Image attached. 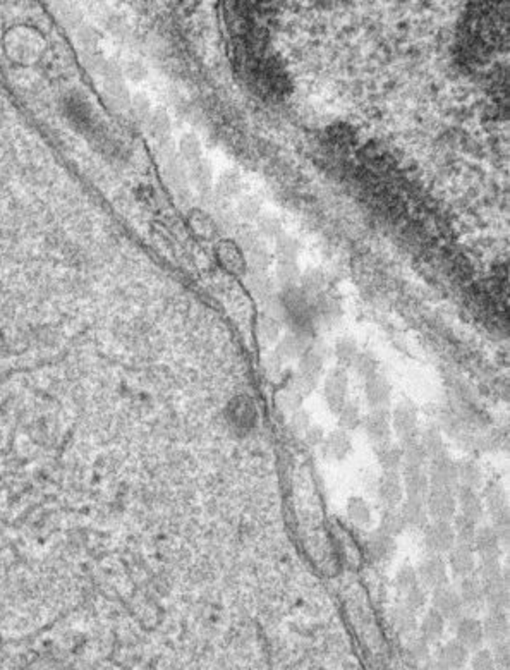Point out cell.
Wrapping results in <instances>:
<instances>
[{
	"label": "cell",
	"mask_w": 510,
	"mask_h": 670,
	"mask_svg": "<svg viewBox=\"0 0 510 670\" xmlns=\"http://www.w3.org/2000/svg\"><path fill=\"white\" fill-rule=\"evenodd\" d=\"M424 506H426L428 517L433 521H443V523H450L453 521L457 513V502L455 495L452 490L449 488H437V486H430L426 499H424Z\"/></svg>",
	"instance_id": "cell-1"
},
{
	"label": "cell",
	"mask_w": 510,
	"mask_h": 670,
	"mask_svg": "<svg viewBox=\"0 0 510 670\" xmlns=\"http://www.w3.org/2000/svg\"><path fill=\"white\" fill-rule=\"evenodd\" d=\"M416 574L423 588L437 590L440 586L449 584V567H447V562L442 559V555H437V553H431L426 559L421 560Z\"/></svg>",
	"instance_id": "cell-2"
},
{
	"label": "cell",
	"mask_w": 510,
	"mask_h": 670,
	"mask_svg": "<svg viewBox=\"0 0 510 670\" xmlns=\"http://www.w3.org/2000/svg\"><path fill=\"white\" fill-rule=\"evenodd\" d=\"M431 605H433L431 609L437 610L445 620H459L460 617H462L464 605L462 602H460L459 593H457V590H453L452 586H449V584L433 590V595H431Z\"/></svg>",
	"instance_id": "cell-3"
},
{
	"label": "cell",
	"mask_w": 510,
	"mask_h": 670,
	"mask_svg": "<svg viewBox=\"0 0 510 670\" xmlns=\"http://www.w3.org/2000/svg\"><path fill=\"white\" fill-rule=\"evenodd\" d=\"M215 255L219 260L220 267L224 268L227 274L231 275H244L248 267H246V258L242 249L239 245L232 239H222L215 246Z\"/></svg>",
	"instance_id": "cell-4"
},
{
	"label": "cell",
	"mask_w": 510,
	"mask_h": 670,
	"mask_svg": "<svg viewBox=\"0 0 510 670\" xmlns=\"http://www.w3.org/2000/svg\"><path fill=\"white\" fill-rule=\"evenodd\" d=\"M424 543L431 553H449L455 545V536H453L452 524L443 523V521H433L426 524L424 530Z\"/></svg>",
	"instance_id": "cell-5"
},
{
	"label": "cell",
	"mask_w": 510,
	"mask_h": 670,
	"mask_svg": "<svg viewBox=\"0 0 510 670\" xmlns=\"http://www.w3.org/2000/svg\"><path fill=\"white\" fill-rule=\"evenodd\" d=\"M426 475L430 479V486L452 490L457 485V463L450 459L449 454L435 457V459H430V468H428Z\"/></svg>",
	"instance_id": "cell-6"
},
{
	"label": "cell",
	"mask_w": 510,
	"mask_h": 670,
	"mask_svg": "<svg viewBox=\"0 0 510 670\" xmlns=\"http://www.w3.org/2000/svg\"><path fill=\"white\" fill-rule=\"evenodd\" d=\"M366 433H368L369 439L376 443V446H382V443L390 442V433H392V414L386 408H378L373 409L371 412L366 418Z\"/></svg>",
	"instance_id": "cell-7"
},
{
	"label": "cell",
	"mask_w": 510,
	"mask_h": 670,
	"mask_svg": "<svg viewBox=\"0 0 510 670\" xmlns=\"http://www.w3.org/2000/svg\"><path fill=\"white\" fill-rule=\"evenodd\" d=\"M455 641L467 651L481 650V644L484 643L481 620L476 617H460L455 627Z\"/></svg>",
	"instance_id": "cell-8"
},
{
	"label": "cell",
	"mask_w": 510,
	"mask_h": 670,
	"mask_svg": "<svg viewBox=\"0 0 510 670\" xmlns=\"http://www.w3.org/2000/svg\"><path fill=\"white\" fill-rule=\"evenodd\" d=\"M400 479H402L404 493L407 495V499H426L428 492H430V479L423 468H404Z\"/></svg>",
	"instance_id": "cell-9"
},
{
	"label": "cell",
	"mask_w": 510,
	"mask_h": 670,
	"mask_svg": "<svg viewBox=\"0 0 510 670\" xmlns=\"http://www.w3.org/2000/svg\"><path fill=\"white\" fill-rule=\"evenodd\" d=\"M449 566L455 577L462 580V577L473 576L476 571V553L473 546L453 545V548L449 552Z\"/></svg>",
	"instance_id": "cell-10"
},
{
	"label": "cell",
	"mask_w": 510,
	"mask_h": 670,
	"mask_svg": "<svg viewBox=\"0 0 510 670\" xmlns=\"http://www.w3.org/2000/svg\"><path fill=\"white\" fill-rule=\"evenodd\" d=\"M392 430L400 442L418 437V412L413 405L400 404L392 414Z\"/></svg>",
	"instance_id": "cell-11"
},
{
	"label": "cell",
	"mask_w": 510,
	"mask_h": 670,
	"mask_svg": "<svg viewBox=\"0 0 510 670\" xmlns=\"http://www.w3.org/2000/svg\"><path fill=\"white\" fill-rule=\"evenodd\" d=\"M483 638L491 644L507 641L509 636V619L505 610H490L481 622Z\"/></svg>",
	"instance_id": "cell-12"
},
{
	"label": "cell",
	"mask_w": 510,
	"mask_h": 670,
	"mask_svg": "<svg viewBox=\"0 0 510 670\" xmlns=\"http://www.w3.org/2000/svg\"><path fill=\"white\" fill-rule=\"evenodd\" d=\"M455 502H457V509L460 510L459 516L466 517V519L473 521V523H478V521L483 517L484 506L481 497L476 493V490L460 486V488L457 490Z\"/></svg>",
	"instance_id": "cell-13"
},
{
	"label": "cell",
	"mask_w": 510,
	"mask_h": 670,
	"mask_svg": "<svg viewBox=\"0 0 510 670\" xmlns=\"http://www.w3.org/2000/svg\"><path fill=\"white\" fill-rule=\"evenodd\" d=\"M483 584V600L490 606V610H505L509 605V581L505 574L495 580L484 581Z\"/></svg>",
	"instance_id": "cell-14"
},
{
	"label": "cell",
	"mask_w": 510,
	"mask_h": 670,
	"mask_svg": "<svg viewBox=\"0 0 510 670\" xmlns=\"http://www.w3.org/2000/svg\"><path fill=\"white\" fill-rule=\"evenodd\" d=\"M346 392H347V375L342 370H333L328 375L325 383V397L328 402L330 409L339 412L346 404Z\"/></svg>",
	"instance_id": "cell-15"
},
{
	"label": "cell",
	"mask_w": 510,
	"mask_h": 670,
	"mask_svg": "<svg viewBox=\"0 0 510 670\" xmlns=\"http://www.w3.org/2000/svg\"><path fill=\"white\" fill-rule=\"evenodd\" d=\"M378 492H380V499H382V502L385 504L389 509H393L395 506H399V504L402 502V497H404V486L399 472L397 471L383 472L382 479H380Z\"/></svg>",
	"instance_id": "cell-16"
},
{
	"label": "cell",
	"mask_w": 510,
	"mask_h": 670,
	"mask_svg": "<svg viewBox=\"0 0 510 670\" xmlns=\"http://www.w3.org/2000/svg\"><path fill=\"white\" fill-rule=\"evenodd\" d=\"M500 545L502 542L497 536V533L493 531V528L483 526L480 528V530H476V535H474V542H473V550L474 553L480 555V559L498 557Z\"/></svg>",
	"instance_id": "cell-17"
},
{
	"label": "cell",
	"mask_w": 510,
	"mask_h": 670,
	"mask_svg": "<svg viewBox=\"0 0 510 670\" xmlns=\"http://www.w3.org/2000/svg\"><path fill=\"white\" fill-rule=\"evenodd\" d=\"M390 396H392V387H390L389 380L385 376L378 375V373L369 376L368 382H366V397H368V402L373 408H385L389 404Z\"/></svg>",
	"instance_id": "cell-18"
},
{
	"label": "cell",
	"mask_w": 510,
	"mask_h": 670,
	"mask_svg": "<svg viewBox=\"0 0 510 670\" xmlns=\"http://www.w3.org/2000/svg\"><path fill=\"white\" fill-rule=\"evenodd\" d=\"M246 285L259 303H266L275 296V280L266 271H251L246 278Z\"/></svg>",
	"instance_id": "cell-19"
},
{
	"label": "cell",
	"mask_w": 510,
	"mask_h": 670,
	"mask_svg": "<svg viewBox=\"0 0 510 670\" xmlns=\"http://www.w3.org/2000/svg\"><path fill=\"white\" fill-rule=\"evenodd\" d=\"M467 660H469V651H467L462 644L457 643L455 640L449 641V643L440 650L438 662L447 670H462L467 665Z\"/></svg>",
	"instance_id": "cell-20"
},
{
	"label": "cell",
	"mask_w": 510,
	"mask_h": 670,
	"mask_svg": "<svg viewBox=\"0 0 510 670\" xmlns=\"http://www.w3.org/2000/svg\"><path fill=\"white\" fill-rule=\"evenodd\" d=\"M399 447L404 468H423L426 464L428 457L424 454L423 446H421L420 437L402 440Z\"/></svg>",
	"instance_id": "cell-21"
},
{
	"label": "cell",
	"mask_w": 510,
	"mask_h": 670,
	"mask_svg": "<svg viewBox=\"0 0 510 670\" xmlns=\"http://www.w3.org/2000/svg\"><path fill=\"white\" fill-rule=\"evenodd\" d=\"M457 593H459L462 605L469 606V609H476V606H481L484 603L483 584H481V581L476 576L462 577Z\"/></svg>",
	"instance_id": "cell-22"
},
{
	"label": "cell",
	"mask_w": 510,
	"mask_h": 670,
	"mask_svg": "<svg viewBox=\"0 0 510 670\" xmlns=\"http://www.w3.org/2000/svg\"><path fill=\"white\" fill-rule=\"evenodd\" d=\"M368 550L371 559L376 560V562L390 560L393 553H395V538L376 531V533H373L371 538L368 539Z\"/></svg>",
	"instance_id": "cell-23"
},
{
	"label": "cell",
	"mask_w": 510,
	"mask_h": 670,
	"mask_svg": "<svg viewBox=\"0 0 510 670\" xmlns=\"http://www.w3.org/2000/svg\"><path fill=\"white\" fill-rule=\"evenodd\" d=\"M400 517H402L406 526H413V528L426 526L428 513H426V506H424V500L407 499L406 502L402 504V509H400Z\"/></svg>",
	"instance_id": "cell-24"
},
{
	"label": "cell",
	"mask_w": 510,
	"mask_h": 670,
	"mask_svg": "<svg viewBox=\"0 0 510 670\" xmlns=\"http://www.w3.org/2000/svg\"><path fill=\"white\" fill-rule=\"evenodd\" d=\"M420 629L423 640H426L428 643H437L440 638L443 636V631H445V619L440 615L437 610L430 609L424 613Z\"/></svg>",
	"instance_id": "cell-25"
},
{
	"label": "cell",
	"mask_w": 510,
	"mask_h": 670,
	"mask_svg": "<svg viewBox=\"0 0 510 670\" xmlns=\"http://www.w3.org/2000/svg\"><path fill=\"white\" fill-rule=\"evenodd\" d=\"M457 483L460 486H466V488H480L481 483H483L481 468L474 461H459L457 463Z\"/></svg>",
	"instance_id": "cell-26"
},
{
	"label": "cell",
	"mask_w": 510,
	"mask_h": 670,
	"mask_svg": "<svg viewBox=\"0 0 510 670\" xmlns=\"http://www.w3.org/2000/svg\"><path fill=\"white\" fill-rule=\"evenodd\" d=\"M189 222L196 234L202 239H215L217 238V224L210 215H206L202 210H193L189 215Z\"/></svg>",
	"instance_id": "cell-27"
},
{
	"label": "cell",
	"mask_w": 510,
	"mask_h": 670,
	"mask_svg": "<svg viewBox=\"0 0 510 670\" xmlns=\"http://www.w3.org/2000/svg\"><path fill=\"white\" fill-rule=\"evenodd\" d=\"M353 449V443H351V437L347 435L344 430H339V432H333L332 435L328 437L326 440V454L330 457L337 461L346 459L347 454L351 452Z\"/></svg>",
	"instance_id": "cell-28"
},
{
	"label": "cell",
	"mask_w": 510,
	"mask_h": 670,
	"mask_svg": "<svg viewBox=\"0 0 510 670\" xmlns=\"http://www.w3.org/2000/svg\"><path fill=\"white\" fill-rule=\"evenodd\" d=\"M277 284L286 291L297 287L299 280H301V271H299L297 262H279L277 263L275 271Z\"/></svg>",
	"instance_id": "cell-29"
},
{
	"label": "cell",
	"mask_w": 510,
	"mask_h": 670,
	"mask_svg": "<svg viewBox=\"0 0 510 670\" xmlns=\"http://www.w3.org/2000/svg\"><path fill=\"white\" fill-rule=\"evenodd\" d=\"M323 366V354L318 349H311L301 359V373L299 376L315 383V379L320 375Z\"/></svg>",
	"instance_id": "cell-30"
},
{
	"label": "cell",
	"mask_w": 510,
	"mask_h": 670,
	"mask_svg": "<svg viewBox=\"0 0 510 670\" xmlns=\"http://www.w3.org/2000/svg\"><path fill=\"white\" fill-rule=\"evenodd\" d=\"M420 442L423 446L424 454H426L428 459H435V457L440 456H447V447L445 442H443L442 435H440L438 430L430 428L420 437Z\"/></svg>",
	"instance_id": "cell-31"
},
{
	"label": "cell",
	"mask_w": 510,
	"mask_h": 670,
	"mask_svg": "<svg viewBox=\"0 0 510 670\" xmlns=\"http://www.w3.org/2000/svg\"><path fill=\"white\" fill-rule=\"evenodd\" d=\"M376 456H378L380 464L385 471H397L400 464H402V457H400V447L392 442H385L378 446L376 449Z\"/></svg>",
	"instance_id": "cell-32"
},
{
	"label": "cell",
	"mask_w": 510,
	"mask_h": 670,
	"mask_svg": "<svg viewBox=\"0 0 510 670\" xmlns=\"http://www.w3.org/2000/svg\"><path fill=\"white\" fill-rule=\"evenodd\" d=\"M246 267L251 268V271H266V268L272 263V255L265 248L263 242H258L251 249L246 251Z\"/></svg>",
	"instance_id": "cell-33"
},
{
	"label": "cell",
	"mask_w": 510,
	"mask_h": 670,
	"mask_svg": "<svg viewBox=\"0 0 510 670\" xmlns=\"http://www.w3.org/2000/svg\"><path fill=\"white\" fill-rule=\"evenodd\" d=\"M453 536H455V545H466V546H473L474 542V535H476V523L473 521L466 519L462 516H455L453 517Z\"/></svg>",
	"instance_id": "cell-34"
},
{
	"label": "cell",
	"mask_w": 510,
	"mask_h": 670,
	"mask_svg": "<svg viewBox=\"0 0 510 670\" xmlns=\"http://www.w3.org/2000/svg\"><path fill=\"white\" fill-rule=\"evenodd\" d=\"M484 504H487L491 516L504 513V510H509L507 493H505V488L500 485V483H495V485H491L490 488H487V493H484Z\"/></svg>",
	"instance_id": "cell-35"
},
{
	"label": "cell",
	"mask_w": 510,
	"mask_h": 670,
	"mask_svg": "<svg viewBox=\"0 0 510 670\" xmlns=\"http://www.w3.org/2000/svg\"><path fill=\"white\" fill-rule=\"evenodd\" d=\"M275 255H277V263L295 262L299 256V242L295 241L294 238H291V236L280 234L279 238H277Z\"/></svg>",
	"instance_id": "cell-36"
},
{
	"label": "cell",
	"mask_w": 510,
	"mask_h": 670,
	"mask_svg": "<svg viewBox=\"0 0 510 670\" xmlns=\"http://www.w3.org/2000/svg\"><path fill=\"white\" fill-rule=\"evenodd\" d=\"M256 332H258V338L262 341V344H273L280 332L279 322L275 318H272V316L262 315L258 318V323H256Z\"/></svg>",
	"instance_id": "cell-37"
},
{
	"label": "cell",
	"mask_w": 510,
	"mask_h": 670,
	"mask_svg": "<svg viewBox=\"0 0 510 670\" xmlns=\"http://www.w3.org/2000/svg\"><path fill=\"white\" fill-rule=\"evenodd\" d=\"M347 516L357 526H366L371 521V510L363 499H351L347 504Z\"/></svg>",
	"instance_id": "cell-38"
},
{
	"label": "cell",
	"mask_w": 510,
	"mask_h": 670,
	"mask_svg": "<svg viewBox=\"0 0 510 670\" xmlns=\"http://www.w3.org/2000/svg\"><path fill=\"white\" fill-rule=\"evenodd\" d=\"M404 528H406V524H404L402 517H400V513H397V510H393V509H389L382 516L378 531H380V533L389 535V536H392V538H395V535L402 533Z\"/></svg>",
	"instance_id": "cell-39"
},
{
	"label": "cell",
	"mask_w": 510,
	"mask_h": 670,
	"mask_svg": "<svg viewBox=\"0 0 510 670\" xmlns=\"http://www.w3.org/2000/svg\"><path fill=\"white\" fill-rule=\"evenodd\" d=\"M392 624L399 633H409L416 626V615L407 606H399L392 612Z\"/></svg>",
	"instance_id": "cell-40"
},
{
	"label": "cell",
	"mask_w": 510,
	"mask_h": 670,
	"mask_svg": "<svg viewBox=\"0 0 510 670\" xmlns=\"http://www.w3.org/2000/svg\"><path fill=\"white\" fill-rule=\"evenodd\" d=\"M418 586H421V584H420V580H418L416 569H413V567L409 566H404L402 569L399 571V574H397V588H399V591L406 595Z\"/></svg>",
	"instance_id": "cell-41"
},
{
	"label": "cell",
	"mask_w": 510,
	"mask_h": 670,
	"mask_svg": "<svg viewBox=\"0 0 510 670\" xmlns=\"http://www.w3.org/2000/svg\"><path fill=\"white\" fill-rule=\"evenodd\" d=\"M239 188H241V179H239V175L235 172H225L219 179V184H217V189H219V195L222 198H231V196H234L239 191Z\"/></svg>",
	"instance_id": "cell-42"
},
{
	"label": "cell",
	"mask_w": 510,
	"mask_h": 670,
	"mask_svg": "<svg viewBox=\"0 0 510 670\" xmlns=\"http://www.w3.org/2000/svg\"><path fill=\"white\" fill-rule=\"evenodd\" d=\"M502 574H504V571H502L500 562H498V557H491V559H481L480 577H478L481 583H484V581L495 580V577H500Z\"/></svg>",
	"instance_id": "cell-43"
},
{
	"label": "cell",
	"mask_w": 510,
	"mask_h": 670,
	"mask_svg": "<svg viewBox=\"0 0 510 670\" xmlns=\"http://www.w3.org/2000/svg\"><path fill=\"white\" fill-rule=\"evenodd\" d=\"M360 423V409L354 404H344V408L339 411V425L340 428L346 430L356 428Z\"/></svg>",
	"instance_id": "cell-44"
},
{
	"label": "cell",
	"mask_w": 510,
	"mask_h": 670,
	"mask_svg": "<svg viewBox=\"0 0 510 670\" xmlns=\"http://www.w3.org/2000/svg\"><path fill=\"white\" fill-rule=\"evenodd\" d=\"M258 225H259V234L268 236V238H279L282 234V227H280V220L275 217V215L265 213L262 217H258Z\"/></svg>",
	"instance_id": "cell-45"
},
{
	"label": "cell",
	"mask_w": 510,
	"mask_h": 670,
	"mask_svg": "<svg viewBox=\"0 0 510 670\" xmlns=\"http://www.w3.org/2000/svg\"><path fill=\"white\" fill-rule=\"evenodd\" d=\"M181 151L189 162H198L199 155H202V144H199L198 137L195 134H186L181 141Z\"/></svg>",
	"instance_id": "cell-46"
},
{
	"label": "cell",
	"mask_w": 510,
	"mask_h": 670,
	"mask_svg": "<svg viewBox=\"0 0 510 670\" xmlns=\"http://www.w3.org/2000/svg\"><path fill=\"white\" fill-rule=\"evenodd\" d=\"M353 365H354V368H356V372L360 373L361 376H364L366 380H368L369 376L376 375V368H378V365H376V361H375V358H373V356L360 354V352H357V356L354 358Z\"/></svg>",
	"instance_id": "cell-47"
},
{
	"label": "cell",
	"mask_w": 510,
	"mask_h": 670,
	"mask_svg": "<svg viewBox=\"0 0 510 670\" xmlns=\"http://www.w3.org/2000/svg\"><path fill=\"white\" fill-rule=\"evenodd\" d=\"M191 175L195 178V182L202 189L208 188L212 184V167L208 165V162H195L193 164Z\"/></svg>",
	"instance_id": "cell-48"
},
{
	"label": "cell",
	"mask_w": 510,
	"mask_h": 670,
	"mask_svg": "<svg viewBox=\"0 0 510 670\" xmlns=\"http://www.w3.org/2000/svg\"><path fill=\"white\" fill-rule=\"evenodd\" d=\"M471 670H497V662L490 650H478L471 660Z\"/></svg>",
	"instance_id": "cell-49"
},
{
	"label": "cell",
	"mask_w": 510,
	"mask_h": 670,
	"mask_svg": "<svg viewBox=\"0 0 510 670\" xmlns=\"http://www.w3.org/2000/svg\"><path fill=\"white\" fill-rule=\"evenodd\" d=\"M407 651H409V655L414 658V660L418 662L426 660L428 653H430V650H428V641L423 640L421 636L411 638L409 643H407Z\"/></svg>",
	"instance_id": "cell-50"
},
{
	"label": "cell",
	"mask_w": 510,
	"mask_h": 670,
	"mask_svg": "<svg viewBox=\"0 0 510 670\" xmlns=\"http://www.w3.org/2000/svg\"><path fill=\"white\" fill-rule=\"evenodd\" d=\"M335 352L339 361L353 363L354 358L357 356V347L356 344H354V341H351V338H342V341H339V344H337Z\"/></svg>",
	"instance_id": "cell-51"
},
{
	"label": "cell",
	"mask_w": 510,
	"mask_h": 670,
	"mask_svg": "<svg viewBox=\"0 0 510 670\" xmlns=\"http://www.w3.org/2000/svg\"><path fill=\"white\" fill-rule=\"evenodd\" d=\"M328 137L337 146H347L353 141V134L349 133L347 126H333L332 129H328Z\"/></svg>",
	"instance_id": "cell-52"
},
{
	"label": "cell",
	"mask_w": 510,
	"mask_h": 670,
	"mask_svg": "<svg viewBox=\"0 0 510 670\" xmlns=\"http://www.w3.org/2000/svg\"><path fill=\"white\" fill-rule=\"evenodd\" d=\"M301 352V341L295 335H287L279 345V354L284 358H294L295 354Z\"/></svg>",
	"instance_id": "cell-53"
},
{
	"label": "cell",
	"mask_w": 510,
	"mask_h": 670,
	"mask_svg": "<svg viewBox=\"0 0 510 670\" xmlns=\"http://www.w3.org/2000/svg\"><path fill=\"white\" fill-rule=\"evenodd\" d=\"M493 531L497 533L500 542H507L509 539V510H504L500 514L493 516Z\"/></svg>",
	"instance_id": "cell-54"
},
{
	"label": "cell",
	"mask_w": 510,
	"mask_h": 670,
	"mask_svg": "<svg viewBox=\"0 0 510 670\" xmlns=\"http://www.w3.org/2000/svg\"><path fill=\"white\" fill-rule=\"evenodd\" d=\"M404 598H406V605L404 606H407V609L414 612V610L421 609V606L424 605V602H426V597H424V588L423 586L414 588L413 591L404 595Z\"/></svg>",
	"instance_id": "cell-55"
},
{
	"label": "cell",
	"mask_w": 510,
	"mask_h": 670,
	"mask_svg": "<svg viewBox=\"0 0 510 670\" xmlns=\"http://www.w3.org/2000/svg\"><path fill=\"white\" fill-rule=\"evenodd\" d=\"M259 210H262V207H259V201L256 198H253V196H249V198H244L241 201V204H239V213H241L244 218L258 217Z\"/></svg>",
	"instance_id": "cell-56"
},
{
	"label": "cell",
	"mask_w": 510,
	"mask_h": 670,
	"mask_svg": "<svg viewBox=\"0 0 510 670\" xmlns=\"http://www.w3.org/2000/svg\"><path fill=\"white\" fill-rule=\"evenodd\" d=\"M426 670H447V669L443 667V665L440 664L438 660H435V662H430V664L426 665Z\"/></svg>",
	"instance_id": "cell-57"
}]
</instances>
